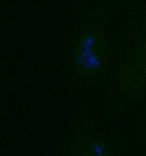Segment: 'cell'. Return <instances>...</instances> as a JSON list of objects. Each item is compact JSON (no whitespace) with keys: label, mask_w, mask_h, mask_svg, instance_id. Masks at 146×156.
Returning <instances> with one entry per match:
<instances>
[{"label":"cell","mask_w":146,"mask_h":156,"mask_svg":"<svg viewBox=\"0 0 146 156\" xmlns=\"http://www.w3.org/2000/svg\"><path fill=\"white\" fill-rule=\"evenodd\" d=\"M110 8V0H88L75 17L67 59V88L75 97L93 90L116 58Z\"/></svg>","instance_id":"6da1fadb"},{"label":"cell","mask_w":146,"mask_h":156,"mask_svg":"<svg viewBox=\"0 0 146 156\" xmlns=\"http://www.w3.org/2000/svg\"><path fill=\"white\" fill-rule=\"evenodd\" d=\"M146 93V2L128 18L107 87V106L122 112Z\"/></svg>","instance_id":"7a4b0ae2"},{"label":"cell","mask_w":146,"mask_h":156,"mask_svg":"<svg viewBox=\"0 0 146 156\" xmlns=\"http://www.w3.org/2000/svg\"><path fill=\"white\" fill-rule=\"evenodd\" d=\"M62 156H120L113 133L96 123L79 100L72 106Z\"/></svg>","instance_id":"3957f363"}]
</instances>
